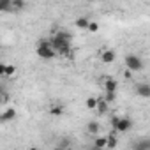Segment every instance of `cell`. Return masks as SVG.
Segmentation results:
<instances>
[{
	"mask_svg": "<svg viewBox=\"0 0 150 150\" xmlns=\"http://www.w3.org/2000/svg\"><path fill=\"white\" fill-rule=\"evenodd\" d=\"M117 87H118V83L113 78H106L104 80V92H117Z\"/></svg>",
	"mask_w": 150,
	"mask_h": 150,
	"instance_id": "obj_9",
	"label": "cell"
},
{
	"mask_svg": "<svg viewBox=\"0 0 150 150\" xmlns=\"http://www.w3.org/2000/svg\"><path fill=\"white\" fill-rule=\"evenodd\" d=\"M115 58H117V53H115L113 50H104V51L101 53V62H103V64H113Z\"/></svg>",
	"mask_w": 150,
	"mask_h": 150,
	"instance_id": "obj_5",
	"label": "cell"
},
{
	"mask_svg": "<svg viewBox=\"0 0 150 150\" xmlns=\"http://www.w3.org/2000/svg\"><path fill=\"white\" fill-rule=\"evenodd\" d=\"M92 150H101V148H97V146H92Z\"/></svg>",
	"mask_w": 150,
	"mask_h": 150,
	"instance_id": "obj_26",
	"label": "cell"
},
{
	"mask_svg": "<svg viewBox=\"0 0 150 150\" xmlns=\"http://www.w3.org/2000/svg\"><path fill=\"white\" fill-rule=\"evenodd\" d=\"M131 127H132V120H131L129 117H122V118H120V124H118V127H117V132H127Z\"/></svg>",
	"mask_w": 150,
	"mask_h": 150,
	"instance_id": "obj_6",
	"label": "cell"
},
{
	"mask_svg": "<svg viewBox=\"0 0 150 150\" xmlns=\"http://www.w3.org/2000/svg\"><path fill=\"white\" fill-rule=\"evenodd\" d=\"M108 110H110V104H108L103 97H99V99H97V111H99V115H106Z\"/></svg>",
	"mask_w": 150,
	"mask_h": 150,
	"instance_id": "obj_11",
	"label": "cell"
},
{
	"mask_svg": "<svg viewBox=\"0 0 150 150\" xmlns=\"http://www.w3.org/2000/svg\"><path fill=\"white\" fill-rule=\"evenodd\" d=\"M87 108L88 110H97V97H88L87 99Z\"/></svg>",
	"mask_w": 150,
	"mask_h": 150,
	"instance_id": "obj_17",
	"label": "cell"
},
{
	"mask_svg": "<svg viewBox=\"0 0 150 150\" xmlns=\"http://www.w3.org/2000/svg\"><path fill=\"white\" fill-rule=\"evenodd\" d=\"M16 118V110L14 108H9V110H6L4 113H2V122H11V120H14Z\"/></svg>",
	"mask_w": 150,
	"mask_h": 150,
	"instance_id": "obj_10",
	"label": "cell"
},
{
	"mask_svg": "<svg viewBox=\"0 0 150 150\" xmlns=\"http://www.w3.org/2000/svg\"><path fill=\"white\" fill-rule=\"evenodd\" d=\"M99 131H101V125H99L97 120H90V122L87 124V132H88V134H92V136H99Z\"/></svg>",
	"mask_w": 150,
	"mask_h": 150,
	"instance_id": "obj_7",
	"label": "cell"
},
{
	"mask_svg": "<svg viewBox=\"0 0 150 150\" xmlns=\"http://www.w3.org/2000/svg\"><path fill=\"white\" fill-rule=\"evenodd\" d=\"M108 104H111L115 99H117V92H104V97H103Z\"/></svg>",
	"mask_w": 150,
	"mask_h": 150,
	"instance_id": "obj_15",
	"label": "cell"
},
{
	"mask_svg": "<svg viewBox=\"0 0 150 150\" xmlns=\"http://www.w3.org/2000/svg\"><path fill=\"white\" fill-rule=\"evenodd\" d=\"M28 150H39V148H37V146H30Z\"/></svg>",
	"mask_w": 150,
	"mask_h": 150,
	"instance_id": "obj_25",
	"label": "cell"
},
{
	"mask_svg": "<svg viewBox=\"0 0 150 150\" xmlns=\"http://www.w3.org/2000/svg\"><path fill=\"white\" fill-rule=\"evenodd\" d=\"M124 62H125V65H127L129 71H141V69H143V60H141L138 55H134V53L125 55Z\"/></svg>",
	"mask_w": 150,
	"mask_h": 150,
	"instance_id": "obj_3",
	"label": "cell"
},
{
	"mask_svg": "<svg viewBox=\"0 0 150 150\" xmlns=\"http://www.w3.org/2000/svg\"><path fill=\"white\" fill-rule=\"evenodd\" d=\"M120 118H122V117L113 115V117H111V120H110V124H111V127H113L115 131H117V127H118V124H120Z\"/></svg>",
	"mask_w": 150,
	"mask_h": 150,
	"instance_id": "obj_21",
	"label": "cell"
},
{
	"mask_svg": "<svg viewBox=\"0 0 150 150\" xmlns=\"http://www.w3.org/2000/svg\"><path fill=\"white\" fill-rule=\"evenodd\" d=\"M90 20L87 18V16H80L76 21H74V25H76V28H80V30H88V27H90Z\"/></svg>",
	"mask_w": 150,
	"mask_h": 150,
	"instance_id": "obj_8",
	"label": "cell"
},
{
	"mask_svg": "<svg viewBox=\"0 0 150 150\" xmlns=\"http://www.w3.org/2000/svg\"><path fill=\"white\" fill-rule=\"evenodd\" d=\"M7 101H9V96L6 92H2V103H7Z\"/></svg>",
	"mask_w": 150,
	"mask_h": 150,
	"instance_id": "obj_23",
	"label": "cell"
},
{
	"mask_svg": "<svg viewBox=\"0 0 150 150\" xmlns=\"http://www.w3.org/2000/svg\"><path fill=\"white\" fill-rule=\"evenodd\" d=\"M37 55H39L42 60H51V58H55L58 53L55 51L51 39H41V41L37 42Z\"/></svg>",
	"mask_w": 150,
	"mask_h": 150,
	"instance_id": "obj_2",
	"label": "cell"
},
{
	"mask_svg": "<svg viewBox=\"0 0 150 150\" xmlns=\"http://www.w3.org/2000/svg\"><path fill=\"white\" fill-rule=\"evenodd\" d=\"M14 65H6V64H2L0 65V74H4V76H14Z\"/></svg>",
	"mask_w": 150,
	"mask_h": 150,
	"instance_id": "obj_13",
	"label": "cell"
},
{
	"mask_svg": "<svg viewBox=\"0 0 150 150\" xmlns=\"http://www.w3.org/2000/svg\"><path fill=\"white\" fill-rule=\"evenodd\" d=\"M71 41H72V35L65 30H57L55 35L51 37V42H53V48L58 55L62 57H72V48H71Z\"/></svg>",
	"mask_w": 150,
	"mask_h": 150,
	"instance_id": "obj_1",
	"label": "cell"
},
{
	"mask_svg": "<svg viewBox=\"0 0 150 150\" xmlns=\"http://www.w3.org/2000/svg\"><path fill=\"white\" fill-rule=\"evenodd\" d=\"M132 150H150V148H148V146H146L141 139H139L138 143H134V145H132Z\"/></svg>",
	"mask_w": 150,
	"mask_h": 150,
	"instance_id": "obj_19",
	"label": "cell"
},
{
	"mask_svg": "<svg viewBox=\"0 0 150 150\" xmlns=\"http://www.w3.org/2000/svg\"><path fill=\"white\" fill-rule=\"evenodd\" d=\"M25 7V2H21V0H13V11H20Z\"/></svg>",
	"mask_w": 150,
	"mask_h": 150,
	"instance_id": "obj_20",
	"label": "cell"
},
{
	"mask_svg": "<svg viewBox=\"0 0 150 150\" xmlns=\"http://www.w3.org/2000/svg\"><path fill=\"white\" fill-rule=\"evenodd\" d=\"M94 146H97V148H106L108 146V136H96V139H94Z\"/></svg>",
	"mask_w": 150,
	"mask_h": 150,
	"instance_id": "obj_12",
	"label": "cell"
},
{
	"mask_svg": "<svg viewBox=\"0 0 150 150\" xmlns=\"http://www.w3.org/2000/svg\"><path fill=\"white\" fill-rule=\"evenodd\" d=\"M88 30H90V32H97V30H99V23L92 21V23H90V27H88Z\"/></svg>",
	"mask_w": 150,
	"mask_h": 150,
	"instance_id": "obj_22",
	"label": "cell"
},
{
	"mask_svg": "<svg viewBox=\"0 0 150 150\" xmlns=\"http://www.w3.org/2000/svg\"><path fill=\"white\" fill-rule=\"evenodd\" d=\"M0 11H13V0H2L0 2Z\"/></svg>",
	"mask_w": 150,
	"mask_h": 150,
	"instance_id": "obj_14",
	"label": "cell"
},
{
	"mask_svg": "<svg viewBox=\"0 0 150 150\" xmlns=\"http://www.w3.org/2000/svg\"><path fill=\"white\" fill-rule=\"evenodd\" d=\"M134 90H136V94H138L139 97H143V99H148V97H150V85L145 83V81H143V83H138Z\"/></svg>",
	"mask_w": 150,
	"mask_h": 150,
	"instance_id": "obj_4",
	"label": "cell"
},
{
	"mask_svg": "<svg viewBox=\"0 0 150 150\" xmlns=\"http://www.w3.org/2000/svg\"><path fill=\"white\" fill-rule=\"evenodd\" d=\"M117 145H118V139H117V136L110 134V136H108V148H111V150H113Z\"/></svg>",
	"mask_w": 150,
	"mask_h": 150,
	"instance_id": "obj_18",
	"label": "cell"
},
{
	"mask_svg": "<svg viewBox=\"0 0 150 150\" xmlns=\"http://www.w3.org/2000/svg\"><path fill=\"white\" fill-rule=\"evenodd\" d=\"M124 76H125V80H129V78H131V71H125V72H124Z\"/></svg>",
	"mask_w": 150,
	"mask_h": 150,
	"instance_id": "obj_24",
	"label": "cell"
},
{
	"mask_svg": "<svg viewBox=\"0 0 150 150\" xmlns=\"http://www.w3.org/2000/svg\"><path fill=\"white\" fill-rule=\"evenodd\" d=\"M50 115H53V117H60V115H64V106H53V108L50 110Z\"/></svg>",
	"mask_w": 150,
	"mask_h": 150,
	"instance_id": "obj_16",
	"label": "cell"
}]
</instances>
